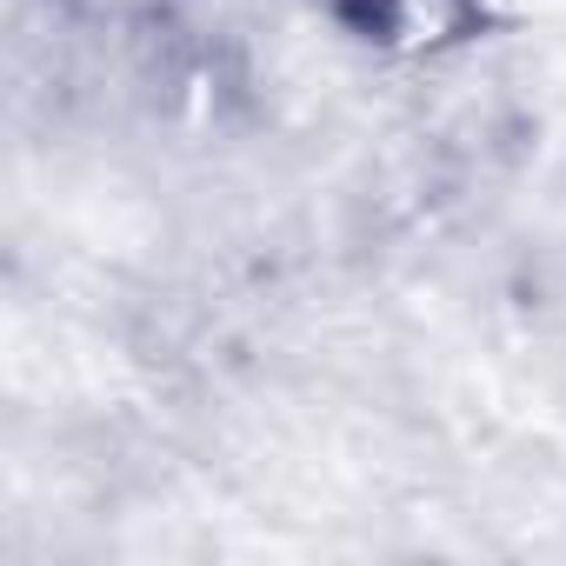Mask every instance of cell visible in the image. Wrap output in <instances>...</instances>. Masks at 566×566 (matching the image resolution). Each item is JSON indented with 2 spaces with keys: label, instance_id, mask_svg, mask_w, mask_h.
I'll use <instances>...</instances> for the list:
<instances>
[{
  "label": "cell",
  "instance_id": "cell-1",
  "mask_svg": "<svg viewBox=\"0 0 566 566\" xmlns=\"http://www.w3.org/2000/svg\"><path fill=\"white\" fill-rule=\"evenodd\" d=\"M314 8L387 67H440L506 34L500 0H314Z\"/></svg>",
  "mask_w": 566,
  "mask_h": 566
},
{
  "label": "cell",
  "instance_id": "cell-2",
  "mask_svg": "<svg viewBox=\"0 0 566 566\" xmlns=\"http://www.w3.org/2000/svg\"><path fill=\"white\" fill-rule=\"evenodd\" d=\"M48 8L94 34H160L174 21V0H48Z\"/></svg>",
  "mask_w": 566,
  "mask_h": 566
}]
</instances>
